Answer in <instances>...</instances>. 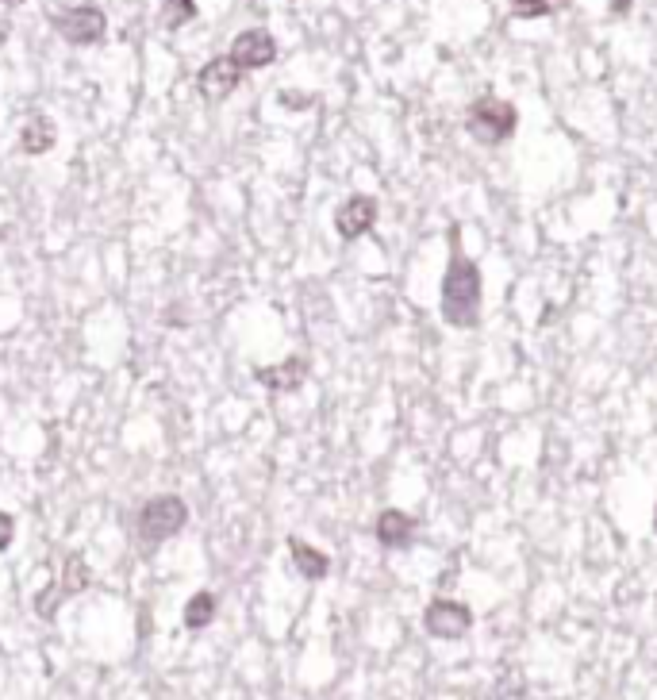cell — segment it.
<instances>
[{"label":"cell","mask_w":657,"mask_h":700,"mask_svg":"<svg viewBox=\"0 0 657 700\" xmlns=\"http://www.w3.org/2000/svg\"><path fill=\"white\" fill-rule=\"evenodd\" d=\"M442 316L450 327H473L481 320V270L469 258H454L442 277Z\"/></svg>","instance_id":"1"},{"label":"cell","mask_w":657,"mask_h":700,"mask_svg":"<svg viewBox=\"0 0 657 700\" xmlns=\"http://www.w3.org/2000/svg\"><path fill=\"white\" fill-rule=\"evenodd\" d=\"M465 127H469L473 139H481V143H488V147H496V143H504V139L515 135V127H519V112H515V104H508V100L481 97L473 108H469Z\"/></svg>","instance_id":"2"},{"label":"cell","mask_w":657,"mask_h":700,"mask_svg":"<svg viewBox=\"0 0 657 700\" xmlns=\"http://www.w3.org/2000/svg\"><path fill=\"white\" fill-rule=\"evenodd\" d=\"M185 524H189V508H185V500L173 497V493L146 500L143 512H139V535L146 543H166Z\"/></svg>","instance_id":"3"},{"label":"cell","mask_w":657,"mask_h":700,"mask_svg":"<svg viewBox=\"0 0 657 700\" xmlns=\"http://www.w3.org/2000/svg\"><path fill=\"white\" fill-rule=\"evenodd\" d=\"M54 27H58V35H62L70 47H93V43H100V39L108 35V16H104L100 8H93V4H81V8L62 12V16L54 20Z\"/></svg>","instance_id":"4"},{"label":"cell","mask_w":657,"mask_h":700,"mask_svg":"<svg viewBox=\"0 0 657 700\" xmlns=\"http://www.w3.org/2000/svg\"><path fill=\"white\" fill-rule=\"evenodd\" d=\"M243 66L231 58V54H219L212 62H204V70L196 74V85H200V97L204 100H227L235 89H239V81H243Z\"/></svg>","instance_id":"5"},{"label":"cell","mask_w":657,"mask_h":700,"mask_svg":"<svg viewBox=\"0 0 657 700\" xmlns=\"http://www.w3.org/2000/svg\"><path fill=\"white\" fill-rule=\"evenodd\" d=\"M231 58H235L243 70H266L269 62H277V39L269 35L266 27L239 31L235 43H231Z\"/></svg>","instance_id":"6"},{"label":"cell","mask_w":657,"mask_h":700,"mask_svg":"<svg viewBox=\"0 0 657 700\" xmlns=\"http://www.w3.org/2000/svg\"><path fill=\"white\" fill-rule=\"evenodd\" d=\"M423 627L435 635V639H462L465 631L473 627V612L458 604V600H435L427 612H423Z\"/></svg>","instance_id":"7"},{"label":"cell","mask_w":657,"mask_h":700,"mask_svg":"<svg viewBox=\"0 0 657 700\" xmlns=\"http://www.w3.org/2000/svg\"><path fill=\"white\" fill-rule=\"evenodd\" d=\"M373 224H377V200L365 197V193L350 197L339 212H335V231H339V239H346V243L362 239Z\"/></svg>","instance_id":"8"},{"label":"cell","mask_w":657,"mask_h":700,"mask_svg":"<svg viewBox=\"0 0 657 700\" xmlns=\"http://www.w3.org/2000/svg\"><path fill=\"white\" fill-rule=\"evenodd\" d=\"M254 377H258V385H266L273 393H292V389H300V385L308 381V358L292 354L281 366H262V370H254Z\"/></svg>","instance_id":"9"},{"label":"cell","mask_w":657,"mask_h":700,"mask_svg":"<svg viewBox=\"0 0 657 700\" xmlns=\"http://www.w3.org/2000/svg\"><path fill=\"white\" fill-rule=\"evenodd\" d=\"M415 539V520L408 512H400V508H385L381 516H377V543L389 550H404L412 547Z\"/></svg>","instance_id":"10"},{"label":"cell","mask_w":657,"mask_h":700,"mask_svg":"<svg viewBox=\"0 0 657 700\" xmlns=\"http://www.w3.org/2000/svg\"><path fill=\"white\" fill-rule=\"evenodd\" d=\"M85 585H89V570H85V562L73 554L70 562H66V577H62L58 585H50L47 593L35 600V604H39V612H43V616H50V612H54V600L73 597V593H81Z\"/></svg>","instance_id":"11"},{"label":"cell","mask_w":657,"mask_h":700,"mask_svg":"<svg viewBox=\"0 0 657 700\" xmlns=\"http://www.w3.org/2000/svg\"><path fill=\"white\" fill-rule=\"evenodd\" d=\"M54 139H58L54 120L43 116V112H35L24 124V131H20V147H24V154H47V150L54 147Z\"/></svg>","instance_id":"12"},{"label":"cell","mask_w":657,"mask_h":700,"mask_svg":"<svg viewBox=\"0 0 657 700\" xmlns=\"http://www.w3.org/2000/svg\"><path fill=\"white\" fill-rule=\"evenodd\" d=\"M289 550H292L296 570L308 577V581H323V577L331 574V558H327L323 550L308 547V543H300V539H289Z\"/></svg>","instance_id":"13"},{"label":"cell","mask_w":657,"mask_h":700,"mask_svg":"<svg viewBox=\"0 0 657 700\" xmlns=\"http://www.w3.org/2000/svg\"><path fill=\"white\" fill-rule=\"evenodd\" d=\"M212 620H216V593L200 589V593L189 597V604H185V627H189V631H204Z\"/></svg>","instance_id":"14"},{"label":"cell","mask_w":657,"mask_h":700,"mask_svg":"<svg viewBox=\"0 0 657 700\" xmlns=\"http://www.w3.org/2000/svg\"><path fill=\"white\" fill-rule=\"evenodd\" d=\"M569 8V0H511L515 20H538V16H558Z\"/></svg>","instance_id":"15"},{"label":"cell","mask_w":657,"mask_h":700,"mask_svg":"<svg viewBox=\"0 0 657 700\" xmlns=\"http://www.w3.org/2000/svg\"><path fill=\"white\" fill-rule=\"evenodd\" d=\"M196 20V0H166L162 4V27L177 31V27L193 24Z\"/></svg>","instance_id":"16"},{"label":"cell","mask_w":657,"mask_h":700,"mask_svg":"<svg viewBox=\"0 0 657 700\" xmlns=\"http://www.w3.org/2000/svg\"><path fill=\"white\" fill-rule=\"evenodd\" d=\"M12 539H16V520L12 512H0V550L12 547Z\"/></svg>","instance_id":"17"},{"label":"cell","mask_w":657,"mask_h":700,"mask_svg":"<svg viewBox=\"0 0 657 700\" xmlns=\"http://www.w3.org/2000/svg\"><path fill=\"white\" fill-rule=\"evenodd\" d=\"M611 12H619V16L631 12V0H611Z\"/></svg>","instance_id":"18"},{"label":"cell","mask_w":657,"mask_h":700,"mask_svg":"<svg viewBox=\"0 0 657 700\" xmlns=\"http://www.w3.org/2000/svg\"><path fill=\"white\" fill-rule=\"evenodd\" d=\"M0 4H8V8H20V4H24V0H0Z\"/></svg>","instance_id":"19"},{"label":"cell","mask_w":657,"mask_h":700,"mask_svg":"<svg viewBox=\"0 0 657 700\" xmlns=\"http://www.w3.org/2000/svg\"><path fill=\"white\" fill-rule=\"evenodd\" d=\"M654 527H657V512H654Z\"/></svg>","instance_id":"20"}]
</instances>
